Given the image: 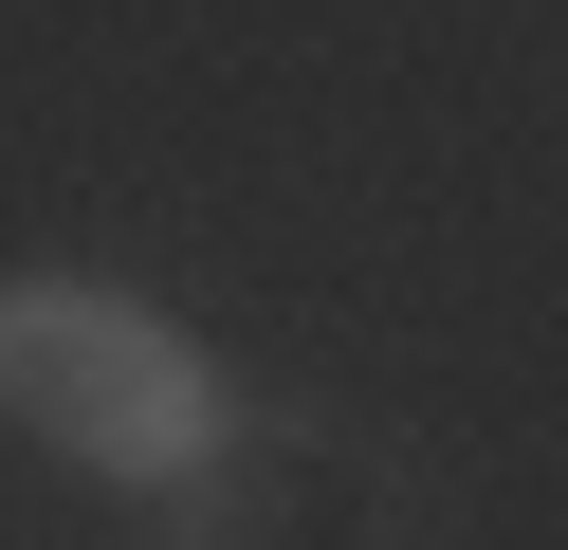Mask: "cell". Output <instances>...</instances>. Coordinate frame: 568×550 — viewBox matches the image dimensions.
I'll return each instance as SVG.
<instances>
[{
  "mask_svg": "<svg viewBox=\"0 0 568 550\" xmlns=\"http://www.w3.org/2000/svg\"><path fill=\"white\" fill-rule=\"evenodd\" d=\"M0 403L92 477H202L221 459V367L148 312V293H92V276H19L0 293Z\"/></svg>",
  "mask_w": 568,
  "mask_h": 550,
  "instance_id": "1",
  "label": "cell"
}]
</instances>
